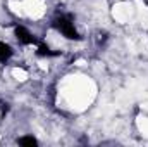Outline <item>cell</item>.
Returning <instances> with one entry per match:
<instances>
[{
    "label": "cell",
    "mask_w": 148,
    "mask_h": 147,
    "mask_svg": "<svg viewBox=\"0 0 148 147\" xmlns=\"http://www.w3.org/2000/svg\"><path fill=\"white\" fill-rule=\"evenodd\" d=\"M38 55H41V57H53V55H59V52H52L47 45H40L38 47Z\"/></svg>",
    "instance_id": "cell-4"
},
{
    "label": "cell",
    "mask_w": 148,
    "mask_h": 147,
    "mask_svg": "<svg viewBox=\"0 0 148 147\" xmlns=\"http://www.w3.org/2000/svg\"><path fill=\"white\" fill-rule=\"evenodd\" d=\"M16 37L19 40V43H23V45H33V43H36V38L33 37L26 28H23V26H16Z\"/></svg>",
    "instance_id": "cell-2"
},
{
    "label": "cell",
    "mask_w": 148,
    "mask_h": 147,
    "mask_svg": "<svg viewBox=\"0 0 148 147\" xmlns=\"http://www.w3.org/2000/svg\"><path fill=\"white\" fill-rule=\"evenodd\" d=\"M10 57H12V49H10V45L0 42V62H7Z\"/></svg>",
    "instance_id": "cell-3"
},
{
    "label": "cell",
    "mask_w": 148,
    "mask_h": 147,
    "mask_svg": "<svg viewBox=\"0 0 148 147\" xmlns=\"http://www.w3.org/2000/svg\"><path fill=\"white\" fill-rule=\"evenodd\" d=\"M53 26H55L66 38H69V40H81L79 33H77L76 28H74L73 17H71V16H60V17H57V19L53 21Z\"/></svg>",
    "instance_id": "cell-1"
},
{
    "label": "cell",
    "mask_w": 148,
    "mask_h": 147,
    "mask_svg": "<svg viewBox=\"0 0 148 147\" xmlns=\"http://www.w3.org/2000/svg\"><path fill=\"white\" fill-rule=\"evenodd\" d=\"M7 111H9V106L7 104H2V114H5Z\"/></svg>",
    "instance_id": "cell-6"
},
{
    "label": "cell",
    "mask_w": 148,
    "mask_h": 147,
    "mask_svg": "<svg viewBox=\"0 0 148 147\" xmlns=\"http://www.w3.org/2000/svg\"><path fill=\"white\" fill-rule=\"evenodd\" d=\"M17 142H19L21 146H31V147H33V146H36V144H38L35 137H21V139H19Z\"/></svg>",
    "instance_id": "cell-5"
}]
</instances>
